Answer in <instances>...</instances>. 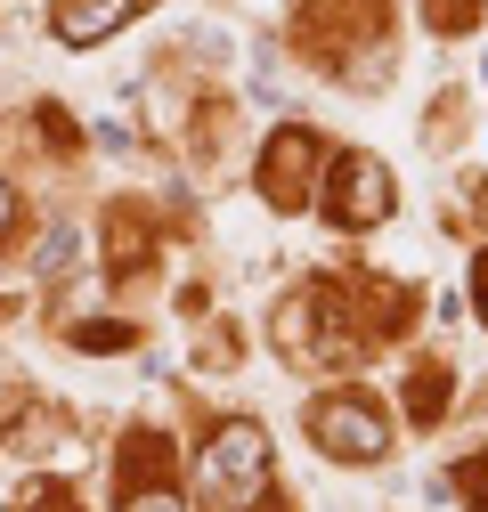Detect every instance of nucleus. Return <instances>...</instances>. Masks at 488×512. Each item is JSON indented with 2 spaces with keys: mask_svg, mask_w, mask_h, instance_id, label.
Masks as SVG:
<instances>
[{
  "mask_svg": "<svg viewBox=\"0 0 488 512\" xmlns=\"http://www.w3.org/2000/svg\"><path fill=\"white\" fill-rule=\"evenodd\" d=\"M464 496L488 512V456H480V464H464Z\"/></svg>",
  "mask_w": 488,
  "mask_h": 512,
  "instance_id": "9b49d317",
  "label": "nucleus"
},
{
  "mask_svg": "<svg viewBox=\"0 0 488 512\" xmlns=\"http://www.w3.org/2000/svg\"><path fill=\"white\" fill-rule=\"evenodd\" d=\"M415 415H423V423L440 415V374H415Z\"/></svg>",
  "mask_w": 488,
  "mask_h": 512,
  "instance_id": "1a4fd4ad",
  "label": "nucleus"
},
{
  "mask_svg": "<svg viewBox=\"0 0 488 512\" xmlns=\"http://www.w3.org/2000/svg\"><path fill=\"white\" fill-rule=\"evenodd\" d=\"M269 480V431L261 423H220L204 447V496L212 504H253Z\"/></svg>",
  "mask_w": 488,
  "mask_h": 512,
  "instance_id": "f257e3e1",
  "label": "nucleus"
},
{
  "mask_svg": "<svg viewBox=\"0 0 488 512\" xmlns=\"http://www.w3.org/2000/svg\"><path fill=\"white\" fill-rule=\"evenodd\" d=\"M326 163V147H318V131L310 122H285V131L261 147V187H269V204L277 212H301V196H310V171Z\"/></svg>",
  "mask_w": 488,
  "mask_h": 512,
  "instance_id": "20e7f679",
  "label": "nucleus"
},
{
  "mask_svg": "<svg viewBox=\"0 0 488 512\" xmlns=\"http://www.w3.org/2000/svg\"><path fill=\"white\" fill-rule=\"evenodd\" d=\"M472 285H480V309H488V252H480V269H472Z\"/></svg>",
  "mask_w": 488,
  "mask_h": 512,
  "instance_id": "ddd939ff",
  "label": "nucleus"
},
{
  "mask_svg": "<svg viewBox=\"0 0 488 512\" xmlns=\"http://www.w3.org/2000/svg\"><path fill=\"white\" fill-rule=\"evenodd\" d=\"M139 9H147V0H57V9H49V33L66 41V49H90V41L122 33Z\"/></svg>",
  "mask_w": 488,
  "mask_h": 512,
  "instance_id": "39448f33",
  "label": "nucleus"
},
{
  "mask_svg": "<svg viewBox=\"0 0 488 512\" xmlns=\"http://www.w3.org/2000/svg\"><path fill=\"white\" fill-rule=\"evenodd\" d=\"M122 512H188V496H179L171 480H155V472H147L139 488H131V480H122Z\"/></svg>",
  "mask_w": 488,
  "mask_h": 512,
  "instance_id": "423d86ee",
  "label": "nucleus"
},
{
  "mask_svg": "<svg viewBox=\"0 0 488 512\" xmlns=\"http://www.w3.org/2000/svg\"><path fill=\"white\" fill-rule=\"evenodd\" d=\"M74 252H82V236H74V228H49L33 261H41V277H57V269H74Z\"/></svg>",
  "mask_w": 488,
  "mask_h": 512,
  "instance_id": "0eeeda50",
  "label": "nucleus"
},
{
  "mask_svg": "<svg viewBox=\"0 0 488 512\" xmlns=\"http://www.w3.org/2000/svg\"><path fill=\"white\" fill-rule=\"evenodd\" d=\"M74 342H82V350H122V342H131V334H122V326H82Z\"/></svg>",
  "mask_w": 488,
  "mask_h": 512,
  "instance_id": "9d476101",
  "label": "nucleus"
},
{
  "mask_svg": "<svg viewBox=\"0 0 488 512\" xmlns=\"http://www.w3.org/2000/svg\"><path fill=\"white\" fill-rule=\"evenodd\" d=\"M17 228V196H9V179H0V236Z\"/></svg>",
  "mask_w": 488,
  "mask_h": 512,
  "instance_id": "f8f14e48",
  "label": "nucleus"
},
{
  "mask_svg": "<svg viewBox=\"0 0 488 512\" xmlns=\"http://www.w3.org/2000/svg\"><path fill=\"white\" fill-rule=\"evenodd\" d=\"M326 220L334 228H375L391 220V171L375 155H334L326 171Z\"/></svg>",
  "mask_w": 488,
  "mask_h": 512,
  "instance_id": "7ed1b4c3",
  "label": "nucleus"
},
{
  "mask_svg": "<svg viewBox=\"0 0 488 512\" xmlns=\"http://www.w3.org/2000/svg\"><path fill=\"white\" fill-rule=\"evenodd\" d=\"M310 439L326 447L334 464H375L383 447H391V423L375 399H358V391H334V399H310Z\"/></svg>",
  "mask_w": 488,
  "mask_h": 512,
  "instance_id": "f03ea898",
  "label": "nucleus"
},
{
  "mask_svg": "<svg viewBox=\"0 0 488 512\" xmlns=\"http://www.w3.org/2000/svg\"><path fill=\"white\" fill-rule=\"evenodd\" d=\"M480 17V0H432V33H464Z\"/></svg>",
  "mask_w": 488,
  "mask_h": 512,
  "instance_id": "6e6552de",
  "label": "nucleus"
}]
</instances>
